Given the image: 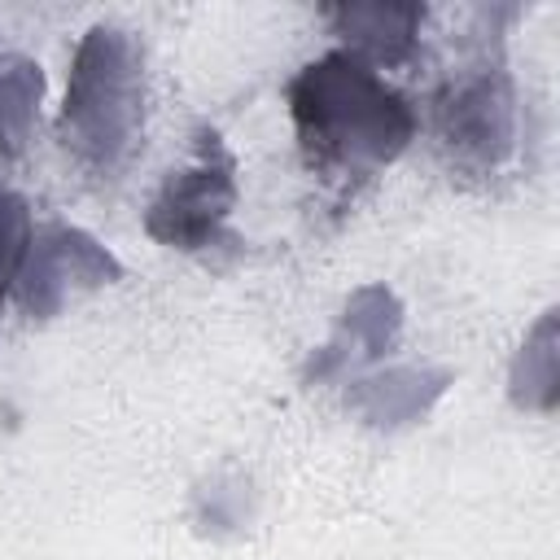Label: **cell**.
<instances>
[{
	"instance_id": "obj_1",
	"label": "cell",
	"mask_w": 560,
	"mask_h": 560,
	"mask_svg": "<svg viewBox=\"0 0 560 560\" xmlns=\"http://www.w3.org/2000/svg\"><path fill=\"white\" fill-rule=\"evenodd\" d=\"M284 101L306 171L337 192V201H354V192L416 140L411 101L350 48L306 61L289 79Z\"/></svg>"
},
{
	"instance_id": "obj_2",
	"label": "cell",
	"mask_w": 560,
	"mask_h": 560,
	"mask_svg": "<svg viewBox=\"0 0 560 560\" xmlns=\"http://www.w3.org/2000/svg\"><path fill=\"white\" fill-rule=\"evenodd\" d=\"M57 140L92 179H118L144 144V48L118 22H92L74 44Z\"/></svg>"
},
{
	"instance_id": "obj_3",
	"label": "cell",
	"mask_w": 560,
	"mask_h": 560,
	"mask_svg": "<svg viewBox=\"0 0 560 560\" xmlns=\"http://www.w3.org/2000/svg\"><path fill=\"white\" fill-rule=\"evenodd\" d=\"M433 136L455 171L490 175L516 153V79L503 61V35L451 70L433 92Z\"/></svg>"
},
{
	"instance_id": "obj_4",
	"label": "cell",
	"mask_w": 560,
	"mask_h": 560,
	"mask_svg": "<svg viewBox=\"0 0 560 560\" xmlns=\"http://www.w3.org/2000/svg\"><path fill=\"white\" fill-rule=\"evenodd\" d=\"M236 210V158L223 144V136L201 122L192 131V162L184 171H171L158 192L144 206V232L149 241L214 262L219 254L232 258L245 249V241L228 228Z\"/></svg>"
},
{
	"instance_id": "obj_5",
	"label": "cell",
	"mask_w": 560,
	"mask_h": 560,
	"mask_svg": "<svg viewBox=\"0 0 560 560\" xmlns=\"http://www.w3.org/2000/svg\"><path fill=\"white\" fill-rule=\"evenodd\" d=\"M114 280H122V262L109 245L74 223H44L31 232L13 276V298L31 319H52L74 293H92Z\"/></svg>"
},
{
	"instance_id": "obj_6",
	"label": "cell",
	"mask_w": 560,
	"mask_h": 560,
	"mask_svg": "<svg viewBox=\"0 0 560 560\" xmlns=\"http://www.w3.org/2000/svg\"><path fill=\"white\" fill-rule=\"evenodd\" d=\"M402 324H407V311H402V298L389 284L372 280V284L350 289L332 332L306 354L302 385H328L346 372H363V368L381 363L398 346Z\"/></svg>"
},
{
	"instance_id": "obj_7",
	"label": "cell",
	"mask_w": 560,
	"mask_h": 560,
	"mask_svg": "<svg viewBox=\"0 0 560 560\" xmlns=\"http://www.w3.org/2000/svg\"><path fill=\"white\" fill-rule=\"evenodd\" d=\"M455 372L451 368H429V363H398V368H385V372H372V376H354L341 394L346 411L376 429V433H398V429H411L416 420H424L438 398L451 389Z\"/></svg>"
},
{
	"instance_id": "obj_8",
	"label": "cell",
	"mask_w": 560,
	"mask_h": 560,
	"mask_svg": "<svg viewBox=\"0 0 560 560\" xmlns=\"http://www.w3.org/2000/svg\"><path fill=\"white\" fill-rule=\"evenodd\" d=\"M324 18L332 22V35H341L346 48L368 66H407L420 48L429 9L411 0H350L328 4Z\"/></svg>"
},
{
	"instance_id": "obj_9",
	"label": "cell",
	"mask_w": 560,
	"mask_h": 560,
	"mask_svg": "<svg viewBox=\"0 0 560 560\" xmlns=\"http://www.w3.org/2000/svg\"><path fill=\"white\" fill-rule=\"evenodd\" d=\"M508 402L551 416L560 407V306H547L508 363Z\"/></svg>"
},
{
	"instance_id": "obj_10",
	"label": "cell",
	"mask_w": 560,
	"mask_h": 560,
	"mask_svg": "<svg viewBox=\"0 0 560 560\" xmlns=\"http://www.w3.org/2000/svg\"><path fill=\"white\" fill-rule=\"evenodd\" d=\"M258 508L254 477L236 464H219L192 486V525L201 538H236L249 529Z\"/></svg>"
},
{
	"instance_id": "obj_11",
	"label": "cell",
	"mask_w": 560,
	"mask_h": 560,
	"mask_svg": "<svg viewBox=\"0 0 560 560\" xmlns=\"http://www.w3.org/2000/svg\"><path fill=\"white\" fill-rule=\"evenodd\" d=\"M39 101H44L39 61L4 57L0 61V158H22L39 122Z\"/></svg>"
},
{
	"instance_id": "obj_12",
	"label": "cell",
	"mask_w": 560,
	"mask_h": 560,
	"mask_svg": "<svg viewBox=\"0 0 560 560\" xmlns=\"http://www.w3.org/2000/svg\"><path fill=\"white\" fill-rule=\"evenodd\" d=\"M31 232L35 228H31L26 197L0 184V298H4V289H13V276H18L22 254L31 245Z\"/></svg>"
},
{
	"instance_id": "obj_13",
	"label": "cell",
	"mask_w": 560,
	"mask_h": 560,
	"mask_svg": "<svg viewBox=\"0 0 560 560\" xmlns=\"http://www.w3.org/2000/svg\"><path fill=\"white\" fill-rule=\"evenodd\" d=\"M0 302H4V298H0Z\"/></svg>"
}]
</instances>
